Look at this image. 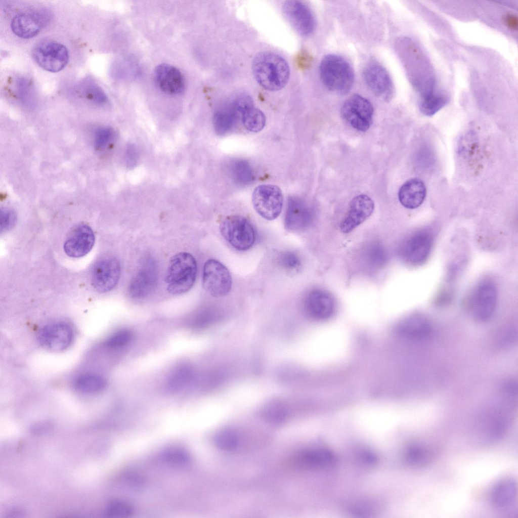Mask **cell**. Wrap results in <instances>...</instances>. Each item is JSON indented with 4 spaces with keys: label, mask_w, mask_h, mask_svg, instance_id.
<instances>
[{
    "label": "cell",
    "mask_w": 518,
    "mask_h": 518,
    "mask_svg": "<svg viewBox=\"0 0 518 518\" xmlns=\"http://www.w3.org/2000/svg\"><path fill=\"white\" fill-rule=\"evenodd\" d=\"M164 459L175 465H183L190 460L188 453L183 449L172 447L165 450L163 453Z\"/></svg>",
    "instance_id": "8d00e7d4"
},
{
    "label": "cell",
    "mask_w": 518,
    "mask_h": 518,
    "mask_svg": "<svg viewBox=\"0 0 518 518\" xmlns=\"http://www.w3.org/2000/svg\"><path fill=\"white\" fill-rule=\"evenodd\" d=\"M501 23L511 32H517L518 19L517 15L512 11H508L501 15Z\"/></svg>",
    "instance_id": "60d3db41"
},
{
    "label": "cell",
    "mask_w": 518,
    "mask_h": 518,
    "mask_svg": "<svg viewBox=\"0 0 518 518\" xmlns=\"http://www.w3.org/2000/svg\"><path fill=\"white\" fill-rule=\"evenodd\" d=\"M16 83L18 90L17 94L19 98L25 101L30 100V97L32 93L29 82L24 79L20 78Z\"/></svg>",
    "instance_id": "7bdbcfd3"
},
{
    "label": "cell",
    "mask_w": 518,
    "mask_h": 518,
    "mask_svg": "<svg viewBox=\"0 0 518 518\" xmlns=\"http://www.w3.org/2000/svg\"><path fill=\"white\" fill-rule=\"evenodd\" d=\"M407 69L411 81L420 95V100L439 94L436 91V79L432 66L427 58L415 44L409 42Z\"/></svg>",
    "instance_id": "3957f363"
},
{
    "label": "cell",
    "mask_w": 518,
    "mask_h": 518,
    "mask_svg": "<svg viewBox=\"0 0 518 518\" xmlns=\"http://www.w3.org/2000/svg\"><path fill=\"white\" fill-rule=\"evenodd\" d=\"M252 201L257 213L267 220H273L280 214L283 203L279 187L271 184L261 185L254 190Z\"/></svg>",
    "instance_id": "ba28073f"
},
{
    "label": "cell",
    "mask_w": 518,
    "mask_h": 518,
    "mask_svg": "<svg viewBox=\"0 0 518 518\" xmlns=\"http://www.w3.org/2000/svg\"><path fill=\"white\" fill-rule=\"evenodd\" d=\"M432 325L425 316L414 314L403 319L398 324L397 330L402 336L410 340H421L431 334Z\"/></svg>",
    "instance_id": "603a6c76"
},
{
    "label": "cell",
    "mask_w": 518,
    "mask_h": 518,
    "mask_svg": "<svg viewBox=\"0 0 518 518\" xmlns=\"http://www.w3.org/2000/svg\"><path fill=\"white\" fill-rule=\"evenodd\" d=\"M158 281V268L154 260L148 258L132 279L129 286L130 296L136 299L145 297L152 292Z\"/></svg>",
    "instance_id": "e0dca14e"
},
{
    "label": "cell",
    "mask_w": 518,
    "mask_h": 518,
    "mask_svg": "<svg viewBox=\"0 0 518 518\" xmlns=\"http://www.w3.org/2000/svg\"><path fill=\"white\" fill-rule=\"evenodd\" d=\"M154 75L156 84L163 92L171 95L183 93L185 79L181 72L176 67L166 63L160 64L155 67Z\"/></svg>",
    "instance_id": "ffe728a7"
},
{
    "label": "cell",
    "mask_w": 518,
    "mask_h": 518,
    "mask_svg": "<svg viewBox=\"0 0 518 518\" xmlns=\"http://www.w3.org/2000/svg\"><path fill=\"white\" fill-rule=\"evenodd\" d=\"M279 266L287 271H296L301 265L298 254L293 251L281 252L277 257Z\"/></svg>",
    "instance_id": "e575fe53"
},
{
    "label": "cell",
    "mask_w": 518,
    "mask_h": 518,
    "mask_svg": "<svg viewBox=\"0 0 518 518\" xmlns=\"http://www.w3.org/2000/svg\"><path fill=\"white\" fill-rule=\"evenodd\" d=\"M49 20V14L44 10L22 12L15 15L11 23L13 33L22 38L37 35Z\"/></svg>",
    "instance_id": "2e32d148"
},
{
    "label": "cell",
    "mask_w": 518,
    "mask_h": 518,
    "mask_svg": "<svg viewBox=\"0 0 518 518\" xmlns=\"http://www.w3.org/2000/svg\"><path fill=\"white\" fill-rule=\"evenodd\" d=\"M341 115L354 128L361 132L367 131L373 121V107L365 97L353 95L343 103Z\"/></svg>",
    "instance_id": "9c48e42d"
},
{
    "label": "cell",
    "mask_w": 518,
    "mask_h": 518,
    "mask_svg": "<svg viewBox=\"0 0 518 518\" xmlns=\"http://www.w3.org/2000/svg\"><path fill=\"white\" fill-rule=\"evenodd\" d=\"M448 102L447 97L440 93L426 99L419 101V108L423 114L430 116L443 108Z\"/></svg>",
    "instance_id": "4dcf8cb0"
},
{
    "label": "cell",
    "mask_w": 518,
    "mask_h": 518,
    "mask_svg": "<svg viewBox=\"0 0 518 518\" xmlns=\"http://www.w3.org/2000/svg\"><path fill=\"white\" fill-rule=\"evenodd\" d=\"M202 283L205 290L211 295L221 297L230 292L232 280L225 266L217 260L209 259L204 265Z\"/></svg>",
    "instance_id": "30bf717a"
},
{
    "label": "cell",
    "mask_w": 518,
    "mask_h": 518,
    "mask_svg": "<svg viewBox=\"0 0 518 518\" xmlns=\"http://www.w3.org/2000/svg\"><path fill=\"white\" fill-rule=\"evenodd\" d=\"M241 116L244 127L249 131L258 132L265 125L266 117L264 113L255 107L253 103L243 109Z\"/></svg>",
    "instance_id": "f1b7e54d"
},
{
    "label": "cell",
    "mask_w": 518,
    "mask_h": 518,
    "mask_svg": "<svg viewBox=\"0 0 518 518\" xmlns=\"http://www.w3.org/2000/svg\"><path fill=\"white\" fill-rule=\"evenodd\" d=\"M53 424L50 421H41L36 423L30 428V432L34 435H44L53 428Z\"/></svg>",
    "instance_id": "ee69618b"
},
{
    "label": "cell",
    "mask_w": 518,
    "mask_h": 518,
    "mask_svg": "<svg viewBox=\"0 0 518 518\" xmlns=\"http://www.w3.org/2000/svg\"><path fill=\"white\" fill-rule=\"evenodd\" d=\"M497 292L494 284L489 281L481 283L471 294L466 304L469 314L476 320L487 321L496 306Z\"/></svg>",
    "instance_id": "8992f818"
},
{
    "label": "cell",
    "mask_w": 518,
    "mask_h": 518,
    "mask_svg": "<svg viewBox=\"0 0 518 518\" xmlns=\"http://www.w3.org/2000/svg\"><path fill=\"white\" fill-rule=\"evenodd\" d=\"M16 214L11 209L4 208L1 210V231H5L10 229L15 224Z\"/></svg>",
    "instance_id": "b9f144b4"
},
{
    "label": "cell",
    "mask_w": 518,
    "mask_h": 518,
    "mask_svg": "<svg viewBox=\"0 0 518 518\" xmlns=\"http://www.w3.org/2000/svg\"><path fill=\"white\" fill-rule=\"evenodd\" d=\"M74 333L72 327L64 322H57L44 326L38 334V340L44 348L54 352L67 349L72 343Z\"/></svg>",
    "instance_id": "7c38bea8"
},
{
    "label": "cell",
    "mask_w": 518,
    "mask_h": 518,
    "mask_svg": "<svg viewBox=\"0 0 518 518\" xmlns=\"http://www.w3.org/2000/svg\"><path fill=\"white\" fill-rule=\"evenodd\" d=\"M138 158V152L137 149L133 145L127 147L125 153V160L126 163L132 166L136 164Z\"/></svg>",
    "instance_id": "f6af8a7d"
},
{
    "label": "cell",
    "mask_w": 518,
    "mask_h": 518,
    "mask_svg": "<svg viewBox=\"0 0 518 518\" xmlns=\"http://www.w3.org/2000/svg\"><path fill=\"white\" fill-rule=\"evenodd\" d=\"M363 77L365 84L377 97L391 100L395 94L393 81L386 69L376 62L369 63L364 68Z\"/></svg>",
    "instance_id": "4fadbf2b"
},
{
    "label": "cell",
    "mask_w": 518,
    "mask_h": 518,
    "mask_svg": "<svg viewBox=\"0 0 518 518\" xmlns=\"http://www.w3.org/2000/svg\"><path fill=\"white\" fill-rule=\"evenodd\" d=\"M374 208V202L368 196L361 194L354 197L340 222L341 231L343 233L352 232L371 215Z\"/></svg>",
    "instance_id": "ac0fdd59"
},
{
    "label": "cell",
    "mask_w": 518,
    "mask_h": 518,
    "mask_svg": "<svg viewBox=\"0 0 518 518\" xmlns=\"http://www.w3.org/2000/svg\"><path fill=\"white\" fill-rule=\"evenodd\" d=\"M426 193L424 183L419 179L413 178L406 181L400 187L398 198L405 207L414 209L423 203Z\"/></svg>",
    "instance_id": "d4e9b609"
},
{
    "label": "cell",
    "mask_w": 518,
    "mask_h": 518,
    "mask_svg": "<svg viewBox=\"0 0 518 518\" xmlns=\"http://www.w3.org/2000/svg\"><path fill=\"white\" fill-rule=\"evenodd\" d=\"M252 71L258 83L265 89L276 91L287 84L290 69L286 60L280 55L269 52L257 54L252 63Z\"/></svg>",
    "instance_id": "6da1fadb"
},
{
    "label": "cell",
    "mask_w": 518,
    "mask_h": 518,
    "mask_svg": "<svg viewBox=\"0 0 518 518\" xmlns=\"http://www.w3.org/2000/svg\"><path fill=\"white\" fill-rule=\"evenodd\" d=\"M197 263L195 258L187 252L175 255L170 260L165 275L168 291L180 294L189 290L196 279Z\"/></svg>",
    "instance_id": "277c9868"
},
{
    "label": "cell",
    "mask_w": 518,
    "mask_h": 518,
    "mask_svg": "<svg viewBox=\"0 0 518 518\" xmlns=\"http://www.w3.org/2000/svg\"><path fill=\"white\" fill-rule=\"evenodd\" d=\"M433 449L424 444L416 443L410 446L407 452V458L411 464L416 466L428 465L433 459Z\"/></svg>",
    "instance_id": "f546056e"
},
{
    "label": "cell",
    "mask_w": 518,
    "mask_h": 518,
    "mask_svg": "<svg viewBox=\"0 0 518 518\" xmlns=\"http://www.w3.org/2000/svg\"><path fill=\"white\" fill-rule=\"evenodd\" d=\"M516 483L512 478H504L494 485L490 493L492 505L497 509L511 506L516 498Z\"/></svg>",
    "instance_id": "484cf974"
},
{
    "label": "cell",
    "mask_w": 518,
    "mask_h": 518,
    "mask_svg": "<svg viewBox=\"0 0 518 518\" xmlns=\"http://www.w3.org/2000/svg\"><path fill=\"white\" fill-rule=\"evenodd\" d=\"M132 506L127 502L114 500L107 505L106 513L108 516L114 518H125L133 513Z\"/></svg>",
    "instance_id": "836d02e7"
},
{
    "label": "cell",
    "mask_w": 518,
    "mask_h": 518,
    "mask_svg": "<svg viewBox=\"0 0 518 518\" xmlns=\"http://www.w3.org/2000/svg\"><path fill=\"white\" fill-rule=\"evenodd\" d=\"M319 73L325 87L336 94L344 95L353 85L354 70L349 62L339 55L325 56L320 64Z\"/></svg>",
    "instance_id": "7a4b0ae2"
},
{
    "label": "cell",
    "mask_w": 518,
    "mask_h": 518,
    "mask_svg": "<svg viewBox=\"0 0 518 518\" xmlns=\"http://www.w3.org/2000/svg\"><path fill=\"white\" fill-rule=\"evenodd\" d=\"M263 413L264 419L273 424L280 423L284 420L287 415L285 407L278 401L268 403L265 407Z\"/></svg>",
    "instance_id": "d6a6232c"
},
{
    "label": "cell",
    "mask_w": 518,
    "mask_h": 518,
    "mask_svg": "<svg viewBox=\"0 0 518 518\" xmlns=\"http://www.w3.org/2000/svg\"><path fill=\"white\" fill-rule=\"evenodd\" d=\"M239 114L240 113L237 110L233 100L219 108L213 115V123L216 131L219 133H223L227 131L231 127Z\"/></svg>",
    "instance_id": "83f0119b"
},
{
    "label": "cell",
    "mask_w": 518,
    "mask_h": 518,
    "mask_svg": "<svg viewBox=\"0 0 518 518\" xmlns=\"http://www.w3.org/2000/svg\"><path fill=\"white\" fill-rule=\"evenodd\" d=\"M334 461L333 454L328 450L314 448L296 455L293 459V463L299 468L314 469L330 465Z\"/></svg>",
    "instance_id": "cb8c5ba5"
},
{
    "label": "cell",
    "mask_w": 518,
    "mask_h": 518,
    "mask_svg": "<svg viewBox=\"0 0 518 518\" xmlns=\"http://www.w3.org/2000/svg\"><path fill=\"white\" fill-rule=\"evenodd\" d=\"M335 303L332 296L327 291L314 289L309 291L304 299V307L306 313L317 320H325L331 318L335 311Z\"/></svg>",
    "instance_id": "d6986e66"
},
{
    "label": "cell",
    "mask_w": 518,
    "mask_h": 518,
    "mask_svg": "<svg viewBox=\"0 0 518 518\" xmlns=\"http://www.w3.org/2000/svg\"><path fill=\"white\" fill-rule=\"evenodd\" d=\"M220 230L224 238L238 250L249 249L255 241L253 225L250 220L242 215L226 217L220 223Z\"/></svg>",
    "instance_id": "5b68a950"
},
{
    "label": "cell",
    "mask_w": 518,
    "mask_h": 518,
    "mask_svg": "<svg viewBox=\"0 0 518 518\" xmlns=\"http://www.w3.org/2000/svg\"><path fill=\"white\" fill-rule=\"evenodd\" d=\"M191 376V370L188 367L178 369L171 376L168 383L171 391H176L183 386Z\"/></svg>",
    "instance_id": "74e56055"
},
{
    "label": "cell",
    "mask_w": 518,
    "mask_h": 518,
    "mask_svg": "<svg viewBox=\"0 0 518 518\" xmlns=\"http://www.w3.org/2000/svg\"><path fill=\"white\" fill-rule=\"evenodd\" d=\"M81 94L90 101L98 105H104L108 101V98L97 84L92 80H87L81 86Z\"/></svg>",
    "instance_id": "1f68e13d"
},
{
    "label": "cell",
    "mask_w": 518,
    "mask_h": 518,
    "mask_svg": "<svg viewBox=\"0 0 518 518\" xmlns=\"http://www.w3.org/2000/svg\"><path fill=\"white\" fill-rule=\"evenodd\" d=\"M434 241V234L429 229L418 231L409 237L401 248V255L407 263L420 265L427 258Z\"/></svg>",
    "instance_id": "8fae6325"
},
{
    "label": "cell",
    "mask_w": 518,
    "mask_h": 518,
    "mask_svg": "<svg viewBox=\"0 0 518 518\" xmlns=\"http://www.w3.org/2000/svg\"><path fill=\"white\" fill-rule=\"evenodd\" d=\"M312 221L313 214L308 207L300 200L291 197L285 216L286 229L291 232L302 231L309 227Z\"/></svg>",
    "instance_id": "7402d4cb"
},
{
    "label": "cell",
    "mask_w": 518,
    "mask_h": 518,
    "mask_svg": "<svg viewBox=\"0 0 518 518\" xmlns=\"http://www.w3.org/2000/svg\"><path fill=\"white\" fill-rule=\"evenodd\" d=\"M74 388L78 392L85 394H94L104 390L107 382L102 376L91 373L81 374L76 377L73 381Z\"/></svg>",
    "instance_id": "4316f807"
},
{
    "label": "cell",
    "mask_w": 518,
    "mask_h": 518,
    "mask_svg": "<svg viewBox=\"0 0 518 518\" xmlns=\"http://www.w3.org/2000/svg\"><path fill=\"white\" fill-rule=\"evenodd\" d=\"M214 442L219 449L225 451H231L237 446L238 438L232 431L223 430L216 435Z\"/></svg>",
    "instance_id": "d590c367"
},
{
    "label": "cell",
    "mask_w": 518,
    "mask_h": 518,
    "mask_svg": "<svg viewBox=\"0 0 518 518\" xmlns=\"http://www.w3.org/2000/svg\"><path fill=\"white\" fill-rule=\"evenodd\" d=\"M25 514V512L20 508H15L11 510L7 514V517H21Z\"/></svg>",
    "instance_id": "bcb514c9"
},
{
    "label": "cell",
    "mask_w": 518,
    "mask_h": 518,
    "mask_svg": "<svg viewBox=\"0 0 518 518\" xmlns=\"http://www.w3.org/2000/svg\"><path fill=\"white\" fill-rule=\"evenodd\" d=\"M120 266L113 256H106L96 264L92 274V284L99 292L112 290L118 283L120 276Z\"/></svg>",
    "instance_id": "9a60e30c"
},
{
    "label": "cell",
    "mask_w": 518,
    "mask_h": 518,
    "mask_svg": "<svg viewBox=\"0 0 518 518\" xmlns=\"http://www.w3.org/2000/svg\"><path fill=\"white\" fill-rule=\"evenodd\" d=\"M32 57L40 67L54 73L62 70L69 61L67 48L53 41H42L36 45L32 51Z\"/></svg>",
    "instance_id": "52a82bcc"
},
{
    "label": "cell",
    "mask_w": 518,
    "mask_h": 518,
    "mask_svg": "<svg viewBox=\"0 0 518 518\" xmlns=\"http://www.w3.org/2000/svg\"><path fill=\"white\" fill-rule=\"evenodd\" d=\"M131 337V333L128 331H120L107 338L105 341L104 345L108 348H117L127 343Z\"/></svg>",
    "instance_id": "ab89813d"
},
{
    "label": "cell",
    "mask_w": 518,
    "mask_h": 518,
    "mask_svg": "<svg viewBox=\"0 0 518 518\" xmlns=\"http://www.w3.org/2000/svg\"><path fill=\"white\" fill-rule=\"evenodd\" d=\"M114 132L109 127H102L97 129L94 135V144L96 148H105L113 139Z\"/></svg>",
    "instance_id": "f35d334b"
},
{
    "label": "cell",
    "mask_w": 518,
    "mask_h": 518,
    "mask_svg": "<svg viewBox=\"0 0 518 518\" xmlns=\"http://www.w3.org/2000/svg\"><path fill=\"white\" fill-rule=\"evenodd\" d=\"M94 241V233L91 228L86 225H79L70 233L64 244V251L69 256L79 257L91 250Z\"/></svg>",
    "instance_id": "44dd1931"
},
{
    "label": "cell",
    "mask_w": 518,
    "mask_h": 518,
    "mask_svg": "<svg viewBox=\"0 0 518 518\" xmlns=\"http://www.w3.org/2000/svg\"><path fill=\"white\" fill-rule=\"evenodd\" d=\"M282 11L288 21L300 35L308 36L314 32L316 20L307 5L298 1H287L283 5Z\"/></svg>",
    "instance_id": "5bb4252c"
}]
</instances>
